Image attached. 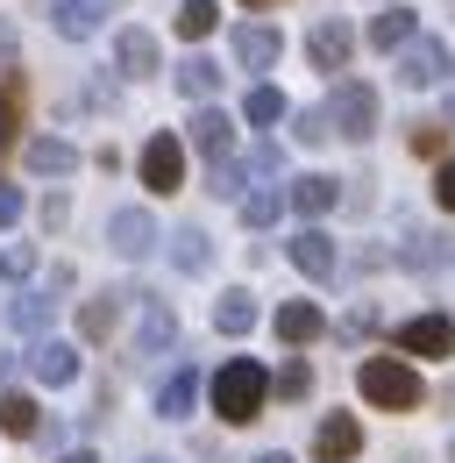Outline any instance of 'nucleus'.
I'll return each mask as SVG.
<instances>
[{"mask_svg":"<svg viewBox=\"0 0 455 463\" xmlns=\"http://www.w3.org/2000/svg\"><path fill=\"white\" fill-rule=\"evenodd\" d=\"M14 128H22V64L0 71V157L14 150Z\"/></svg>","mask_w":455,"mask_h":463,"instance_id":"nucleus-30","label":"nucleus"},{"mask_svg":"<svg viewBox=\"0 0 455 463\" xmlns=\"http://www.w3.org/2000/svg\"><path fill=\"white\" fill-rule=\"evenodd\" d=\"M185 150H200L207 165H221V157H235V121L207 100V108H192V128H185Z\"/></svg>","mask_w":455,"mask_h":463,"instance_id":"nucleus-10","label":"nucleus"},{"mask_svg":"<svg viewBox=\"0 0 455 463\" xmlns=\"http://www.w3.org/2000/svg\"><path fill=\"white\" fill-rule=\"evenodd\" d=\"M284 257H292L313 286H320V279H335V264H341V250H335V235H328V229H299L292 242H284Z\"/></svg>","mask_w":455,"mask_h":463,"instance_id":"nucleus-15","label":"nucleus"},{"mask_svg":"<svg viewBox=\"0 0 455 463\" xmlns=\"http://www.w3.org/2000/svg\"><path fill=\"white\" fill-rule=\"evenodd\" d=\"M271 392H278V400H306V392H313V364H306V356H284V371L271 378Z\"/></svg>","mask_w":455,"mask_h":463,"instance_id":"nucleus-34","label":"nucleus"},{"mask_svg":"<svg viewBox=\"0 0 455 463\" xmlns=\"http://www.w3.org/2000/svg\"><path fill=\"white\" fill-rule=\"evenodd\" d=\"M114 71H121V79H157V71H164V51H157V36L128 22V29L114 36Z\"/></svg>","mask_w":455,"mask_h":463,"instance_id":"nucleus-11","label":"nucleus"},{"mask_svg":"<svg viewBox=\"0 0 455 463\" xmlns=\"http://www.w3.org/2000/svg\"><path fill=\"white\" fill-rule=\"evenodd\" d=\"M192 406H200V371L178 364L164 385H157V413H164V420H192Z\"/></svg>","mask_w":455,"mask_h":463,"instance_id":"nucleus-22","label":"nucleus"},{"mask_svg":"<svg viewBox=\"0 0 455 463\" xmlns=\"http://www.w3.org/2000/svg\"><path fill=\"white\" fill-rule=\"evenodd\" d=\"M143 463H171V457H143Z\"/></svg>","mask_w":455,"mask_h":463,"instance_id":"nucleus-49","label":"nucleus"},{"mask_svg":"<svg viewBox=\"0 0 455 463\" xmlns=\"http://www.w3.org/2000/svg\"><path fill=\"white\" fill-rule=\"evenodd\" d=\"M434 200H441V214H455V157H441V172H434Z\"/></svg>","mask_w":455,"mask_h":463,"instance_id":"nucleus-40","label":"nucleus"},{"mask_svg":"<svg viewBox=\"0 0 455 463\" xmlns=\"http://www.w3.org/2000/svg\"><path fill=\"white\" fill-rule=\"evenodd\" d=\"M356 385H363V400L385 406V413H413V406H420V371H413V356H363Z\"/></svg>","mask_w":455,"mask_h":463,"instance_id":"nucleus-2","label":"nucleus"},{"mask_svg":"<svg viewBox=\"0 0 455 463\" xmlns=\"http://www.w3.org/2000/svg\"><path fill=\"white\" fill-rule=\"evenodd\" d=\"M57 463H100V457H93V449H64Z\"/></svg>","mask_w":455,"mask_h":463,"instance_id":"nucleus-44","label":"nucleus"},{"mask_svg":"<svg viewBox=\"0 0 455 463\" xmlns=\"http://www.w3.org/2000/svg\"><path fill=\"white\" fill-rule=\"evenodd\" d=\"M135 172H143V185H150V193H178V185H185V136H171V128H157V136L143 143V157H135Z\"/></svg>","mask_w":455,"mask_h":463,"instance_id":"nucleus-5","label":"nucleus"},{"mask_svg":"<svg viewBox=\"0 0 455 463\" xmlns=\"http://www.w3.org/2000/svg\"><path fill=\"white\" fill-rule=\"evenodd\" d=\"M51 29L64 43H86L107 29V0H51Z\"/></svg>","mask_w":455,"mask_h":463,"instance_id":"nucleus-17","label":"nucleus"},{"mask_svg":"<svg viewBox=\"0 0 455 463\" xmlns=\"http://www.w3.org/2000/svg\"><path fill=\"white\" fill-rule=\"evenodd\" d=\"M341 335H377V307H356V314L341 321Z\"/></svg>","mask_w":455,"mask_h":463,"instance_id":"nucleus-42","label":"nucleus"},{"mask_svg":"<svg viewBox=\"0 0 455 463\" xmlns=\"http://www.w3.org/2000/svg\"><path fill=\"white\" fill-rule=\"evenodd\" d=\"M0 286H7V271H0Z\"/></svg>","mask_w":455,"mask_h":463,"instance_id":"nucleus-51","label":"nucleus"},{"mask_svg":"<svg viewBox=\"0 0 455 463\" xmlns=\"http://www.w3.org/2000/svg\"><path fill=\"white\" fill-rule=\"evenodd\" d=\"M242 165H249V178H278L284 172V150H278V143H256Z\"/></svg>","mask_w":455,"mask_h":463,"instance_id":"nucleus-38","label":"nucleus"},{"mask_svg":"<svg viewBox=\"0 0 455 463\" xmlns=\"http://www.w3.org/2000/svg\"><path fill=\"white\" fill-rule=\"evenodd\" d=\"M7 378H14V356H7V349H0V385H7Z\"/></svg>","mask_w":455,"mask_h":463,"instance_id":"nucleus-45","label":"nucleus"},{"mask_svg":"<svg viewBox=\"0 0 455 463\" xmlns=\"http://www.w3.org/2000/svg\"><path fill=\"white\" fill-rule=\"evenodd\" d=\"M171 264H178L185 279L214 271V235H207V229H192V222H185V229H171Z\"/></svg>","mask_w":455,"mask_h":463,"instance_id":"nucleus-24","label":"nucleus"},{"mask_svg":"<svg viewBox=\"0 0 455 463\" xmlns=\"http://www.w3.org/2000/svg\"><path fill=\"white\" fill-rule=\"evenodd\" d=\"M306 58H313V71H348V58H356V29H348L341 14L313 22V29H306Z\"/></svg>","mask_w":455,"mask_h":463,"instance_id":"nucleus-8","label":"nucleus"},{"mask_svg":"<svg viewBox=\"0 0 455 463\" xmlns=\"http://www.w3.org/2000/svg\"><path fill=\"white\" fill-rule=\"evenodd\" d=\"M363 36H370V51L398 58V51H405V43L420 36V14H413L405 0H385V14H370V29H363Z\"/></svg>","mask_w":455,"mask_h":463,"instance_id":"nucleus-16","label":"nucleus"},{"mask_svg":"<svg viewBox=\"0 0 455 463\" xmlns=\"http://www.w3.org/2000/svg\"><path fill=\"white\" fill-rule=\"evenodd\" d=\"M405 143H413V157H441L449 150V121H413Z\"/></svg>","mask_w":455,"mask_h":463,"instance_id":"nucleus-35","label":"nucleus"},{"mask_svg":"<svg viewBox=\"0 0 455 463\" xmlns=\"http://www.w3.org/2000/svg\"><path fill=\"white\" fill-rule=\"evenodd\" d=\"M135 299H143V314H135V356H171V349H178L171 299H157V292H135Z\"/></svg>","mask_w":455,"mask_h":463,"instance_id":"nucleus-7","label":"nucleus"},{"mask_svg":"<svg viewBox=\"0 0 455 463\" xmlns=\"http://www.w3.org/2000/svg\"><path fill=\"white\" fill-rule=\"evenodd\" d=\"M449 128H455V86H449Z\"/></svg>","mask_w":455,"mask_h":463,"instance_id":"nucleus-48","label":"nucleus"},{"mask_svg":"<svg viewBox=\"0 0 455 463\" xmlns=\"http://www.w3.org/2000/svg\"><path fill=\"white\" fill-rule=\"evenodd\" d=\"M242 121H249V128H278V121H292V100H284L278 86H249V100H242Z\"/></svg>","mask_w":455,"mask_h":463,"instance_id":"nucleus-29","label":"nucleus"},{"mask_svg":"<svg viewBox=\"0 0 455 463\" xmlns=\"http://www.w3.org/2000/svg\"><path fill=\"white\" fill-rule=\"evenodd\" d=\"M228 51H235V64H242V71H271V64L284 58V36L271 29V22H242V29L228 36Z\"/></svg>","mask_w":455,"mask_h":463,"instance_id":"nucleus-12","label":"nucleus"},{"mask_svg":"<svg viewBox=\"0 0 455 463\" xmlns=\"http://www.w3.org/2000/svg\"><path fill=\"white\" fill-rule=\"evenodd\" d=\"M320 335H328V314H320L313 299H284L278 307V343L306 349V343H320Z\"/></svg>","mask_w":455,"mask_h":463,"instance_id":"nucleus-20","label":"nucleus"},{"mask_svg":"<svg viewBox=\"0 0 455 463\" xmlns=\"http://www.w3.org/2000/svg\"><path fill=\"white\" fill-rule=\"evenodd\" d=\"M214 328H221V335H249V328H256V299L242 286H228L221 299H214Z\"/></svg>","mask_w":455,"mask_h":463,"instance_id":"nucleus-27","label":"nucleus"},{"mask_svg":"<svg viewBox=\"0 0 455 463\" xmlns=\"http://www.w3.org/2000/svg\"><path fill=\"white\" fill-rule=\"evenodd\" d=\"M207 392H214V413H221L228 428H249V420L264 413V400H271V371H264L256 356H228Z\"/></svg>","mask_w":455,"mask_h":463,"instance_id":"nucleus-1","label":"nucleus"},{"mask_svg":"<svg viewBox=\"0 0 455 463\" xmlns=\"http://www.w3.org/2000/svg\"><path fill=\"white\" fill-rule=\"evenodd\" d=\"M242 185H249V165H242V157L207 165V193H214V200H242Z\"/></svg>","mask_w":455,"mask_h":463,"instance_id":"nucleus-32","label":"nucleus"},{"mask_svg":"<svg viewBox=\"0 0 455 463\" xmlns=\"http://www.w3.org/2000/svg\"><path fill=\"white\" fill-rule=\"evenodd\" d=\"M449 250H441V235H427V229H413L405 235V250H398V264H413V271H434Z\"/></svg>","mask_w":455,"mask_h":463,"instance_id":"nucleus-33","label":"nucleus"},{"mask_svg":"<svg viewBox=\"0 0 455 463\" xmlns=\"http://www.w3.org/2000/svg\"><path fill=\"white\" fill-rule=\"evenodd\" d=\"M121 299H128V292H93V299L79 307V343H107L114 328H121Z\"/></svg>","mask_w":455,"mask_h":463,"instance_id":"nucleus-25","label":"nucleus"},{"mask_svg":"<svg viewBox=\"0 0 455 463\" xmlns=\"http://www.w3.org/2000/svg\"><path fill=\"white\" fill-rule=\"evenodd\" d=\"M7 64H22V29L0 14V71H7Z\"/></svg>","mask_w":455,"mask_h":463,"instance_id":"nucleus-41","label":"nucleus"},{"mask_svg":"<svg viewBox=\"0 0 455 463\" xmlns=\"http://www.w3.org/2000/svg\"><path fill=\"white\" fill-rule=\"evenodd\" d=\"M64 222H71V200L51 193V200H43V229H64Z\"/></svg>","mask_w":455,"mask_h":463,"instance_id":"nucleus-43","label":"nucleus"},{"mask_svg":"<svg viewBox=\"0 0 455 463\" xmlns=\"http://www.w3.org/2000/svg\"><path fill=\"white\" fill-rule=\"evenodd\" d=\"M22 165L36 178H71L79 172V150H71L64 136H29V143H22Z\"/></svg>","mask_w":455,"mask_h":463,"instance_id":"nucleus-18","label":"nucleus"},{"mask_svg":"<svg viewBox=\"0 0 455 463\" xmlns=\"http://www.w3.org/2000/svg\"><path fill=\"white\" fill-rule=\"evenodd\" d=\"M171 86H178L185 100H200V108H207V100L221 93V64H214V58H200V51H192V58H178V71H171Z\"/></svg>","mask_w":455,"mask_h":463,"instance_id":"nucleus-23","label":"nucleus"},{"mask_svg":"<svg viewBox=\"0 0 455 463\" xmlns=\"http://www.w3.org/2000/svg\"><path fill=\"white\" fill-rule=\"evenodd\" d=\"M235 207H242V229H271V222L284 214V193H278V185H249Z\"/></svg>","mask_w":455,"mask_h":463,"instance_id":"nucleus-31","label":"nucleus"},{"mask_svg":"<svg viewBox=\"0 0 455 463\" xmlns=\"http://www.w3.org/2000/svg\"><path fill=\"white\" fill-rule=\"evenodd\" d=\"M22 207H29V200H22V185H7V178H0V229H14V222H22Z\"/></svg>","mask_w":455,"mask_h":463,"instance_id":"nucleus-39","label":"nucleus"},{"mask_svg":"<svg viewBox=\"0 0 455 463\" xmlns=\"http://www.w3.org/2000/svg\"><path fill=\"white\" fill-rule=\"evenodd\" d=\"M0 435H14V442H29V435H43V406L29 400V392H0Z\"/></svg>","mask_w":455,"mask_h":463,"instance_id":"nucleus-26","label":"nucleus"},{"mask_svg":"<svg viewBox=\"0 0 455 463\" xmlns=\"http://www.w3.org/2000/svg\"><path fill=\"white\" fill-rule=\"evenodd\" d=\"M171 29H178L185 43H200V36H214V29H221V0H178V14H171Z\"/></svg>","mask_w":455,"mask_h":463,"instance_id":"nucleus-28","label":"nucleus"},{"mask_svg":"<svg viewBox=\"0 0 455 463\" xmlns=\"http://www.w3.org/2000/svg\"><path fill=\"white\" fill-rule=\"evenodd\" d=\"M292 136H299V143H328V136H335L328 108H306V115H292Z\"/></svg>","mask_w":455,"mask_h":463,"instance_id":"nucleus-37","label":"nucleus"},{"mask_svg":"<svg viewBox=\"0 0 455 463\" xmlns=\"http://www.w3.org/2000/svg\"><path fill=\"white\" fill-rule=\"evenodd\" d=\"M284 207H292V214H299V222L313 229L320 214H335V207H341V178H328V172L292 178V185H284Z\"/></svg>","mask_w":455,"mask_h":463,"instance_id":"nucleus-9","label":"nucleus"},{"mask_svg":"<svg viewBox=\"0 0 455 463\" xmlns=\"http://www.w3.org/2000/svg\"><path fill=\"white\" fill-rule=\"evenodd\" d=\"M328 121H335V136H348V143H370L377 136V86L370 79H335Z\"/></svg>","mask_w":455,"mask_h":463,"instance_id":"nucleus-3","label":"nucleus"},{"mask_svg":"<svg viewBox=\"0 0 455 463\" xmlns=\"http://www.w3.org/2000/svg\"><path fill=\"white\" fill-rule=\"evenodd\" d=\"M29 378H36V385H71V378H79V349L43 335V343L29 349Z\"/></svg>","mask_w":455,"mask_h":463,"instance_id":"nucleus-21","label":"nucleus"},{"mask_svg":"<svg viewBox=\"0 0 455 463\" xmlns=\"http://www.w3.org/2000/svg\"><path fill=\"white\" fill-rule=\"evenodd\" d=\"M313 457L320 463H356L363 457V420H356V413H328V420L313 428Z\"/></svg>","mask_w":455,"mask_h":463,"instance_id":"nucleus-14","label":"nucleus"},{"mask_svg":"<svg viewBox=\"0 0 455 463\" xmlns=\"http://www.w3.org/2000/svg\"><path fill=\"white\" fill-rule=\"evenodd\" d=\"M398 86H413V93H420V86H449V71H455V51L449 43H441V36H413V43H405V51H398Z\"/></svg>","mask_w":455,"mask_h":463,"instance_id":"nucleus-4","label":"nucleus"},{"mask_svg":"<svg viewBox=\"0 0 455 463\" xmlns=\"http://www.w3.org/2000/svg\"><path fill=\"white\" fill-rule=\"evenodd\" d=\"M242 7H256V14H264V7H284V0H242Z\"/></svg>","mask_w":455,"mask_h":463,"instance_id":"nucleus-47","label":"nucleus"},{"mask_svg":"<svg viewBox=\"0 0 455 463\" xmlns=\"http://www.w3.org/2000/svg\"><path fill=\"white\" fill-rule=\"evenodd\" d=\"M57 321V292H14V299H7V328H14V335H36V343H43V328H51Z\"/></svg>","mask_w":455,"mask_h":463,"instance_id":"nucleus-19","label":"nucleus"},{"mask_svg":"<svg viewBox=\"0 0 455 463\" xmlns=\"http://www.w3.org/2000/svg\"><path fill=\"white\" fill-rule=\"evenodd\" d=\"M455 349V321L449 314H413L398 328V356H449Z\"/></svg>","mask_w":455,"mask_h":463,"instance_id":"nucleus-13","label":"nucleus"},{"mask_svg":"<svg viewBox=\"0 0 455 463\" xmlns=\"http://www.w3.org/2000/svg\"><path fill=\"white\" fill-rule=\"evenodd\" d=\"M157 242H164V235H157V214H150V207H114V214H107V250H114V257L143 264Z\"/></svg>","mask_w":455,"mask_h":463,"instance_id":"nucleus-6","label":"nucleus"},{"mask_svg":"<svg viewBox=\"0 0 455 463\" xmlns=\"http://www.w3.org/2000/svg\"><path fill=\"white\" fill-rule=\"evenodd\" d=\"M0 271H7V286H22V279L36 271V242H7V250H0Z\"/></svg>","mask_w":455,"mask_h":463,"instance_id":"nucleus-36","label":"nucleus"},{"mask_svg":"<svg viewBox=\"0 0 455 463\" xmlns=\"http://www.w3.org/2000/svg\"><path fill=\"white\" fill-rule=\"evenodd\" d=\"M449 463H455V442H449Z\"/></svg>","mask_w":455,"mask_h":463,"instance_id":"nucleus-50","label":"nucleus"},{"mask_svg":"<svg viewBox=\"0 0 455 463\" xmlns=\"http://www.w3.org/2000/svg\"><path fill=\"white\" fill-rule=\"evenodd\" d=\"M256 463H292V457H284V449H264V457H256Z\"/></svg>","mask_w":455,"mask_h":463,"instance_id":"nucleus-46","label":"nucleus"}]
</instances>
